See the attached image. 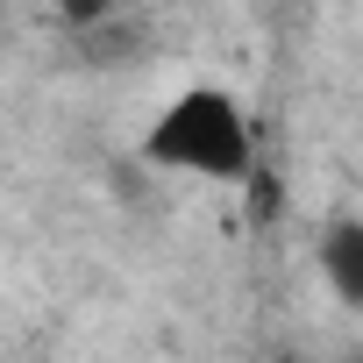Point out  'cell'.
Segmentation results:
<instances>
[{
  "label": "cell",
  "mask_w": 363,
  "mask_h": 363,
  "mask_svg": "<svg viewBox=\"0 0 363 363\" xmlns=\"http://www.w3.org/2000/svg\"><path fill=\"white\" fill-rule=\"evenodd\" d=\"M143 164L178 171V178H207V186H250L257 178V128L228 86H186L171 93L150 128H143Z\"/></svg>",
  "instance_id": "cell-1"
},
{
  "label": "cell",
  "mask_w": 363,
  "mask_h": 363,
  "mask_svg": "<svg viewBox=\"0 0 363 363\" xmlns=\"http://www.w3.org/2000/svg\"><path fill=\"white\" fill-rule=\"evenodd\" d=\"M320 278L335 285V299L356 313L363 306V221L356 214H335L320 228Z\"/></svg>",
  "instance_id": "cell-2"
},
{
  "label": "cell",
  "mask_w": 363,
  "mask_h": 363,
  "mask_svg": "<svg viewBox=\"0 0 363 363\" xmlns=\"http://www.w3.org/2000/svg\"><path fill=\"white\" fill-rule=\"evenodd\" d=\"M278 363H299V356H278Z\"/></svg>",
  "instance_id": "cell-3"
}]
</instances>
